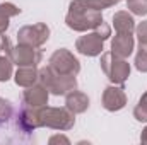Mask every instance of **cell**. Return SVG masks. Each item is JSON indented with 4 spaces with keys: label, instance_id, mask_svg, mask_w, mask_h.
<instances>
[{
    "label": "cell",
    "instance_id": "obj_1",
    "mask_svg": "<svg viewBox=\"0 0 147 145\" xmlns=\"http://www.w3.org/2000/svg\"><path fill=\"white\" fill-rule=\"evenodd\" d=\"M103 22L101 10H96L87 3V0H72L65 17L67 28L77 33H87Z\"/></svg>",
    "mask_w": 147,
    "mask_h": 145
},
{
    "label": "cell",
    "instance_id": "obj_2",
    "mask_svg": "<svg viewBox=\"0 0 147 145\" xmlns=\"http://www.w3.org/2000/svg\"><path fill=\"white\" fill-rule=\"evenodd\" d=\"M38 84L46 87L48 92L53 96H67L74 89H77L75 75H58L50 67H43L38 70Z\"/></svg>",
    "mask_w": 147,
    "mask_h": 145
},
{
    "label": "cell",
    "instance_id": "obj_3",
    "mask_svg": "<svg viewBox=\"0 0 147 145\" xmlns=\"http://www.w3.org/2000/svg\"><path fill=\"white\" fill-rule=\"evenodd\" d=\"M39 119H41V126L60 130V132H67L75 125V114L69 108L43 106L39 108Z\"/></svg>",
    "mask_w": 147,
    "mask_h": 145
},
{
    "label": "cell",
    "instance_id": "obj_4",
    "mask_svg": "<svg viewBox=\"0 0 147 145\" xmlns=\"http://www.w3.org/2000/svg\"><path fill=\"white\" fill-rule=\"evenodd\" d=\"M99 63H101V70L110 79L111 84L123 85L128 80V77H130V63L127 62V58L115 56L111 51H108V53L101 55Z\"/></svg>",
    "mask_w": 147,
    "mask_h": 145
},
{
    "label": "cell",
    "instance_id": "obj_5",
    "mask_svg": "<svg viewBox=\"0 0 147 145\" xmlns=\"http://www.w3.org/2000/svg\"><path fill=\"white\" fill-rule=\"evenodd\" d=\"M48 67L58 75H77L80 72V62L65 48H58L51 53Z\"/></svg>",
    "mask_w": 147,
    "mask_h": 145
},
{
    "label": "cell",
    "instance_id": "obj_6",
    "mask_svg": "<svg viewBox=\"0 0 147 145\" xmlns=\"http://www.w3.org/2000/svg\"><path fill=\"white\" fill-rule=\"evenodd\" d=\"M50 38V28L45 22H36L31 26H22L17 31V41L19 44L33 46V48H41Z\"/></svg>",
    "mask_w": 147,
    "mask_h": 145
},
{
    "label": "cell",
    "instance_id": "obj_7",
    "mask_svg": "<svg viewBox=\"0 0 147 145\" xmlns=\"http://www.w3.org/2000/svg\"><path fill=\"white\" fill-rule=\"evenodd\" d=\"M7 55L12 60V63L17 67H38V63H41V60H43L41 50L33 48V46H26V44L12 46Z\"/></svg>",
    "mask_w": 147,
    "mask_h": 145
},
{
    "label": "cell",
    "instance_id": "obj_8",
    "mask_svg": "<svg viewBox=\"0 0 147 145\" xmlns=\"http://www.w3.org/2000/svg\"><path fill=\"white\" fill-rule=\"evenodd\" d=\"M75 50L80 55H84V56H99V55H103L105 41L98 36L94 31H91V33H86L84 36L77 38Z\"/></svg>",
    "mask_w": 147,
    "mask_h": 145
},
{
    "label": "cell",
    "instance_id": "obj_9",
    "mask_svg": "<svg viewBox=\"0 0 147 145\" xmlns=\"http://www.w3.org/2000/svg\"><path fill=\"white\" fill-rule=\"evenodd\" d=\"M101 103H103V108L110 113H116L120 109H123L127 106V94L123 91L121 85H108L105 91H103V97H101Z\"/></svg>",
    "mask_w": 147,
    "mask_h": 145
},
{
    "label": "cell",
    "instance_id": "obj_10",
    "mask_svg": "<svg viewBox=\"0 0 147 145\" xmlns=\"http://www.w3.org/2000/svg\"><path fill=\"white\" fill-rule=\"evenodd\" d=\"M48 97H50V92L41 84H34L31 87H26V91L22 94V99H24L26 106H31V108H43V106H46L48 104Z\"/></svg>",
    "mask_w": 147,
    "mask_h": 145
},
{
    "label": "cell",
    "instance_id": "obj_11",
    "mask_svg": "<svg viewBox=\"0 0 147 145\" xmlns=\"http://www.w3.org/2000/svg\"><path fill=\"white\" fill-rule=\"evenodd\" d=\"M17 126L26 132L31 133L38 128H41V119H39V108H24L22 111H19L17 114Z\"/></svg>",
    "mask_w": 147,
    "mask_h": 145
},
{
    "label": "cell",
    "instance_id": "obj_12",
    "mask_svg": "<svg viewBox=\"0 0 147 145\" xmlns=\"http://www.w3.org/2000/svg\"><path fill=\"white\" fill-rule=\"evenodd\" d=\"M134 48H135V41H134L132 34H120V33H116V36L111 39V53L115 56L128 58L134 53Z\"/></svg>",
    "mask_w": 147,
    "mask_h": 145
},
{
    "label": "cell",
    "instance_id": "obj_13",
    "mask_svg": "<svg viewBox=\"0 0 147 145\" xmlns=\"http://www.w3.org/2000/svg\"><path fill=\"white\" fill-rule=\"evenodd\" d=\"M89 97L86 92H80L77 89H74L72 92H69L65 96V108H69L74 114H80V113H86L89 108Z\"/></svg>",
    "mask_w": 147,
    "mask_h": 145
},
{
    "label": "cell",
    "instance_id": "obj_14",
    "mask_svg": "<svg viewBox=\"0 0 147 145\" xmlns=\"http://www.w3.org/2000/svg\"><path fill=\"white\" fill-rule=\"evenodd\" d=\"M113 28L120 34H132L135 33V19L127 10H118L113 15Z\"/></svg>",
    "mask_w": 147,
    "mask_h": 145
},
{
    "label": "cell",
    "instance_id": "obj_15",
    "mask_svg": "<svg viewBox=\"0 0 147 145\" xmlns=\"http://www.w3.org/2000/svg\"><path fill=\"white\" fill-rule=\"evenodd\" d=\"M14 80L21 87H31L38 84V70L36 67H19L17 72L14 73Z\"/></svg>",
    "mask_w": 147,
    "mask_h": 145
},
{
    "label": "cell",
    "instance_id": "obj_16",
    "mask_svg": "<svg viewBox=\"0 0 147 145\" xmlns=\"http://www.w3.org/2000/svg\"><path fill=\"white\" fill-rule=\"evenodd\" d=\"M14 75V63L9 58V55L0 56V82H7Z\"/></svg>",
    "mask_w": 147,
    "mask_h": 145
},
{
    "label": "cell",
    "instance_id": "obj_17",
    "mask_svg": "<svg viewBox=\"0 0 147 145\" xmlns=\"http://www.w3.org/2000/svg\"><path fill=\"white\" fill-rule=\"evenodd\" d=\"M135 68L139 72H147V43H139V51L135 55Z\"/></svg>",
    "mask_w": 147,
    "mask_h": 145
},
{
    "label": "cell",
    "instance_id": "obj_18",
    "mask_svg": "<svg viewBox=\"0 0 147 145\" xmlns=\"http://www.w3.org/2000/svg\"><path fill=\"white\" fill-rule=\"evenodd\" d=\"M134 118L140 123H147V91L139 99V104L134 108Z\"/></svg>",
    "mask_w": 147,
    "mask_h": 145
},
{
    "label": "cell",
    "instance_id": "obj_19",
    "mask_svg": "<svg viewBox=\"0 0 147 145\" xmlns=\"http://www.w3.org/2000/svg\"><path fill=\"white\" fill-rule=\"evenodd\" d=\"M127 9L134 15H147V0H127Z\"/></svg>",
    "mask_w": 147,
    "mask_h": 145
},
{
    "label": "cell",
    "instance_id": "obj_20",
    "mask_svg": "<svg viewBox=\"0 0 147 145\" xmlns=\"http://www.w3.org/2000/svg\"><path fill=\"white\" fill-rule=\"evenodd\" d=\"M12 113H14L12 104H10L7 99L0 97V121H2V123H7V121L12 118Z\"/></svg>",
    "mask_w": 147,
    "mask_h": 145
},
{
    "label": "cell",
    "instance_id": "obj_21",
    "mask_svg": "<svg viewBox=\"0 0 147 145\" xmlns=\"http://www.w3.org/2000/svg\"><path fill=\"white\" fill-rule=\"evenodd\" d=\"M0 12L10 19V17H14V15H19V14H21V9H19L17 5L10 3V2H3V3H0Z\"/></svg>",
    "mask_w": 147,
    "mask_h": 145
},
{
    "label": "cell",
    "instance_id": "obj_22",
    "mask_svg": "<svg viewBox=\"0 0 147 145\" xmlns=\"http://www.w3.org/2000/svg\"><path fill=\"white\" fill-rule=\"evenodd\" d=\"M87 3H89L91 7H94L96 10H101V12H103L105 9L116 5V3H118V0H87Z\"/></svg>",
    "mask_w": 147,
    "mask_h": 145
},
{
    "label": "cell",
    "instance_id": "obj_23",
    "mask_svg": "<svg viewBox=\"0 0 147 145\" xmlns=\"http://www.w3.org/2000/svg\"><path fill=\"white\" fill-rule=\"evenodd\" d=\"M92 31H94V33H96L98 36L101 38L103 41H106V39H108V38L111 36V28L108 26V24H106V22H105V21H103V22H101V24H99L98 28H94Z\"/></svg>",
    "mask_w": 147,
    "mask_h": 145
},
{
    "label": "cell",
    "instance_id": "obj_24",
    "mask_svg": "<svg viewBox=\"0 0 147 145\" xmlns=\"http://www.w3.org/2000/svg\"><path fill=\"white\" fill-rule=\"evenodd\" d=\"M135 34L139 38V43H147V21H142L139 26H135Z\"/></svg>",
    "mask_w": 147,
    "mask_h": 145
},
{
    "label": "cell",
    "instance_id": "obj_25",
    "mask_svg": "<svg viewBox=\"0 0 147 145\" xmlns=\"http://www.w3.org/2000/svg\"><path fill=\"white\" fill-rule=\"evenodd\" d=\"M50 145H55V144H70V140L65 137V135H53L50 140H48Z\"/></svg>",
    "mask_w": 147,
    "mask_h": 145
},
{
    "label": "cell",
    "instance_id": "obj_26",
    "mask_svg": "<svg viewBox=\"0 0 147 145\" xmlns=\"http://www.w3.org/2000/svg\"><path fill=\"white\" fill-rule=\"evenodd\" d=\"M9 29V17L0 12V34H3Z\"/></svg>",
    "mask_w": 147,
    "mask_h": 145
},
{
    "label": "cell",
    "instance_id": "obj_27",
    "mask_svg": "<svg viewBox=\"0 0 147 145\" xmlns=\"http://www.w3.org/2000/svg\"><path fill=\"white\" fill-rule=\"evenodd\" d=\"M140 142L142 144H147V126L142 130V135H140Z\"/></svg>",
    "mask_w": 147,
    "mask_h": 145
},
{
    "label": "cell",
    "instance_id": "obj_28",
    "mask_svg": "<svg viewBox=\"0 0 147 145\" xmlns=\"http://www.w3.org/2000/svg\"><path fill=\"white\" fill-rule=\"evenodd\" d=\"M118 2H120V0H118Z\"/></svg>",
    "mask_w": 147,
    "mask_h": 145
},
{
    "label": "cell",
    "instance_id": "obj_29",
    "mask_svg": "<svg viewBox=\"0 0 147 145\" xmlns=\"http://www.w3.org/2000/svg\"><path fill=\"white\" fill-rule=\"evenodd\" d=\"M0 123H2V121H0Z\"/></svg>",
    "mask_w": 147,
    "mask_h": 145
}]
</instances>
